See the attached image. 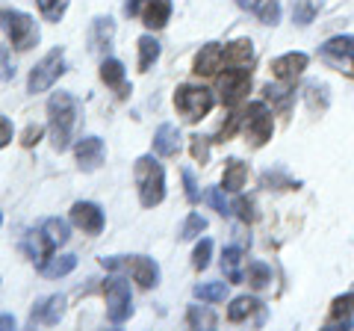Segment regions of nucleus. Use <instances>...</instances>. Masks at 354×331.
I'll use <instances>...</instances> for the list:
<instances>
[{"label": "nucleus", "instance_id": "obj_47", "mask_svg": "<svg viewBox=\"0 0 354 331\" xmlns=\"http://www.w3.org/2000/svg\"><path fill=\"white\" fill-rule=\"evenodd\" d=\"M0 225H3V213H0Z\"/></svg>", "mask_w": 354, "mask_h": 331}, {"label": "nucleus", "instance_id": "obj_35", "mask_svg": "<svg viewBox=\"0 0 354 331\" xmlns=\"http://www.w3.org/2000/svg\"><path fill=\"white\" fill-rule=\"evenodd\" d=\"M204 228H207V219H204L201 213H189V219H186L183 228H180V237H183V240H195Z\"/></svg>", "mask_w": 354, "mask_h": 331}, {"label": "nucleus", "instance_id": "obj_6", "mask_svg": "<svg viewBox=\"0 0 354 331\" xmlns=\"http://www.w3.org/2000/svg\"><path fill=\"white\" fill-rule=\"evenodd\" d=\"M106 290V316L113 325L127 323L130 314H133V293H130V284L124 278H109L104 284Z\"/></svg>", "mask_w": 354, "mask_h": 331}, {"label": "nucleus", "instance_id": "obj_2", "mask_svg": "<svg viewBox=\"0 0 354 331\" xmlns=\"http://www.w3.org/2000/svg\"><path fill=\"white\" fill-rule=\"evenodd\" d=\"M133 178H136L139 198L145 207H157L165 198V172L151 154L136 160V166H133Z\"/></svg>", "mask_w": 354, "mask_h": 331}, {"label": "nucleus", "instance_id": "obj_31", "mask_svg": "<svg viewBox=\"0 0 354 331\" xmlns=\"http://www.w3.org/2000/svg\"><path fill=\"white\" fill-rule=\"evenodd\" d=\"M351 314H354V293H346V296H339V299L334 302V307H330V319L334 323H348L351 325Z\"/></svg>", "mask_w": 354, "mask_h": 331}, {"label": "nucleus", "instance_id": "obj_18", "mask_svg": "<svg viewBox=\"0 0 354 331\" xmlns=\"http://www.w3.org/2000/svg\"><path fill=\"white\" fill-rule=\"evenodd\" d=\"M322 57L334 65H342L346 60L354 62V36H337L322 45Z\"/></svg>", "mask_w": 354, "mask_h": 331}, {"label": "nucleus", "instance_id": "obj_38", "mask_svg": "<svg viewBox=\"0 0 354 331\" xmlns=\"http://www.w3.org/2000/svg\"><path fill=\"white\" fill-rule=\"evenodd\" d=\"M263 184L272 190V184H274V190H292V186H298L295 181H290V178H283V175H278V172H266L263 175Z\"/></svg>", "mask_w": 354, "mask_h": 331}, {"label": "nucleus", "instance_id": "obj_25", "mask_svg": "<svg viewBox=\"0 0 354 331\" xmlns=\"http://www.w3.org/2000/svg\"><path fill=\"white\" fill-rule=\"evenodd\" d=\"M77 267V258L74 255H59V258H48V263H41V275L48 278H62Z\"/></svg>", "mask_w": 354, "mask_h": 331}, {"label": "nucleus", "instance_id": "obj_30", "mask_svg": "<svg viewBox=\"0 0 354 331\" xmlns=\"http://www.w3.org/2000/svg\"><path fill=\"white\" fill-rule=\"evenodd\" d=\"M195 296L201 302H221L227 296V284L225 281H209V284H198Z\"/></svg>", "mask_w": 354, "mask_h": 331}, {"label": "nucleus", "instance_id": "obj_7", "mask_svg": "<svg viewBox=\"0 0 354 331\" xmlns=\"http://www.w3.org/2000/svg\"><path fill=\"white\" fill-rule=\"evenodd\" d=\"M65 71V51L62 48H53L48 57H44L36 69L30 71V80H27V89L36 95V92H44V89H50L53 83L62 77Z\"/></svg>", "mask_w": 354, "mask_h": 331}, {"label": "nucleus", "instance_id": "obj_32", "mask_svg": "<svg viewBox=\"0 0 354 331\" xmlns=\"http://www.w3.org/2000/svg\"><path fill=\"white\" fill-rule=\"evenodd\" d=\"M266 98H269V101L274 104V107H278L281 109V113H290V104H292V92L290 89H283V86H266Z\"/></svg>", "mask_w": 354, "mask_h": 331}, {"label": "nucleus", "instance_id": "obj_8", "mask_svg": "<svg viewBox=\"0 0 354 331\" xmlns=\"http://www.w3.org/2000/svg\"><path fill=\"white\" fill-rule=\"evenodd\" d=\"M218 89H221V101H225V107H236L239 101H245V95L251 89L248 69H239V65L227 69L218 77Z\"/></svg>", "mask_w": 354, "mask_h": 331}, {"label": "nucleus", "instance_id": "obj_15", "mask_svg": "<svg viewBox=\"0 0 354 331\" xmlns=\"http://www.w3.org/2000/svg\"><path fill=\"white\" fill-rule=\"evenodd\" d=\"M236 6H242L251 15H257L263 24L274 27L281 21V3H278V0H236Z\"/></svg>", "mask_w": 354, "mask_h": 331}, {"label": "nucleus", "instance_id": "obj_4", "mask_svg": "<svg viewBox=\"0 0 354 331\" xmlns=\"http://www.w3.org/2000/svg\"><path fill=\"white\" fill-rule=\"evenodd\" d=\"M213 104H216V98L204 86H180L174 92V107L180 109V116L186 121H201L213 109Z\"/></svg>", "mask_w": 354, "mask_h": 331}, {"label": "nucleus", "instance_id": "obj_14", "mask_svg": "<svg viewBox=\"0 0 354 331\" xmlns=\"http://www.w3.org/2000/svg\"><path fill=\"white\" fill-rule=\"evenodd\" d=\"M221 60H225V48L218 45V42H207V45L198 51V57H195V74H216L221 69Z\"/></svg>", "mask_w": 354, "mask_h": 331}, {"label": "nucleus", "instance_id": "obj_20", "mask_svg": "<svg viewBox=\"0 0 354 331\" xmlns=\"http://www.w3.org/2000/svg\"><path fill=\"white\" fill-rule=\"evenodd\" d=\"M148 30H162L171 18V0H148V9L142 12Z\"/></svg>", "mask_w": 354, "mask_h": 331}, {"label": "nucleus", "instance_id": "obj_10", "mask_svg": "<svg viewBox=\"0 0 354 331\" xmlns=\"http://www.w3.org/2000/svg\"><path fill=\"white\" fill-rule=\"evenodd\" d=\"M36 240H39V255L36 258L48 260L62 242H68V222H65V219H48V222L39 228Z\"/></svg>", "mask_w": 354, "mask_h": 331}, {"label": "nucleus", "instance_id": "obj_23", "mask_svg": "<svg viewBox=\"0 0 354 331\" xmlns=\"http://www.w3.org/2000/svg\"><path fill=\"white\" fill-rule=\"evenodd\" d=\"M254 60V45L248 39H239V42H230L225 48V62L230 65H239V69H245V65Z\"/></svg>", "mask_w": 354, "mask_h": 331}, {"label": "nucleus", "instance_id": "obj_12", "mask_svg": "<svg viewBox=\"0 0 354 331\" xmlns=\"http://www.w3.org/2000/svg\"><path fill=\"white\" fill-rule=\"evenodd\" d=\"M74 157L83 172H95L104 163V139L101 136H86L74 145Z\"/></svg>", "mask_w": 354, "mask_h": 331}, {"label": "nucleus", "instance_id": "obj_42", "mask_svg": "<svg viewBox=\"0 0 354 331\" xmlns=\"http://www.w3.org/2000/svg\"><path fill=\"white\" fill-rule=\"evenodd\" d=\"M9 142H12V121L0 116V148L9 145Z\"/></svg>", "mask_w": 354, "mask_h": 331}, {"label": "nucleus", "instance_id": "obj_43", "mask_svg": "<svg viewBox=\"0 0 354 331\" xmlns=\"http://www.w3.org/2000/svg\"><path fill=\"white\" fill-rule=\"evenodd\" d=\"M183 184H186V195H189V202L195 204V202H198V186H195L192 172H183Z\"/></svg>", "mask_w": 354, "mask_h": 331}, {"label": "nucleus", "instance_id": "obj_9", "mask_svg": "<svg viewBox=\"0 0 354 331\" xmlns=\"http://www.w3.org/2000/svg\"><path fill=\"white\" fill-rule=\"evenodd\" d=\"M245 134L251 139V145L254 148H260L266 145V142L272 139V113H269V107L266 104H248L245 109Z\"/></svg>", "mask_w": 354, "mask_h": 331}, {"label": "nucleus", "instance_id": "obj_21", "mask_svg": "<svg viewBox=\"0 0 354 331\" xmlns=\"http://www.w3.org/2000/svg\"><path fill=\"white\" fill-rule=\"evenodd\" d=\"M115 36V21L113 18H95L92 33H88V42H92V51H106L113 45Z\"/></svg>", "mask_w": 354, "mask_h": 331}, {"label": "nucleus", "instance_id": "obj_41", "mask_svg": "<svg viewBox=\"0 0 354 331\" xmlns=\"http://www.w3.org/2000/svg\"><path fill=\"white\" fill-rule=\"evenodd\" d=\"M41 134H44V130H41L39 125H30V127L24 130V139H21V145H24V148H32V145H36V142L41 139Z\"/></svg>", "mask_w": 354, "mask_h": 331}, {"label": "nucleus", "instance_id": "obj_39", "mask_svg": "<svg viewBox=\"0 0 354 331\" xmlns=\"http://www.w3.org/2000/svg\"><path fill=\"white\" fill-rule=\"evenodd\" d=\"M236 216L242 219V222H254V219H257V213H254V202L251 198H236Z\"/></svg>", "mask_w": 354, "mask_h": 331}, {"label": "nucleus", "instance_id": "obj_19", "mask_svg": "<svg viewBox=\"0 0 354 331\" xmlns=\"http://www.w3.org/2000/svg\"><path fill=\"white\" fill-rule=\"evenodd\" d=\"M101 80H104L106 86H113V89L118 92V98H127L130 86H127V80H124V65H121L118 60L106 57V60L101 62Z\"/></svg>", "mask_w": 354, "mask_h": 331}, {"label": "nucleus", "instance_id": "obj_11", "mask_svg": "<svg viewBox=\"0 0 354 331\" xmlns=\"http://www.w3.org/2000/svg\"><path fill=\"white\" fill-rule=\"evenodd\" d=\"M71 222L83 231V234H101L104 231V211L92 202H77L71 207Z\"/></svg>", "mask_w": 354, "mask_h": 331}, {"label": "nucleus", "instance_id": "obj_44", "mask_svg": "<svg viewBox=\"0 0 354 331\" xmlns=\"http://www.w3.org/2000/svg\"><path fill=\"white\" fill-rule=\"evenodd\" d=\"M236 125H239V116H230L227 127H221V130H218V142H225L230 134H234V130H236Z\"/></svg>", "mask_w": 354, "mask_h": 331}, {"label": "nucleus", "instance_id": "obj_36", "mask_svg": "<svg viewBox=\"0 0 354 331\" xmlns=\"http://www.w3.org/2000/svg\"><path fill=\"white\" fill-rule=\"evenodd\" d=\"M209 255H213V242L209 240H201L192 251V267L195 269H207L209 267Z\"/></svg>", "mask_w": 354, "mask_h": 331}, {"label": "nucleus", "instance_id": "obj_26", "mask_svg": "<svg viewBox=\"0 0 354 331\" xmlns=\"http://www.w3.org/2000/svg\"><path fill=\"white\" fill-rule=\"evenodd\" d=\"M160 60V42L153 36H142L139 39V69L151 71V65Z\"/></svg>", "mask_w": 354, "mask_h": 331}, {"label": "nucleus", "instance_id": "obj_27", "mask_svg": "<svg viewBox=\"0 0 354 331\" xmlns=\"http://www.w3.org/2000/svg\"><path fill=\"white\" fill-rule=\"evenodd\" d=\"M319 6H322V0H292V21L295 24H310V21L316 18Z\"/></svg>", "mask_w": 354, "mask_h": 331}, {"label": "nucleus", "instance_id": "obj_28", "mask_svg": "<svg viewBox=\"0 0 354 331\" xmlns=\"http://www.w3.org/2000/svg\"><path fill=\"white\" fill-rule=\"evenodd\" d=\"M257 299H251V296H239V299H234V305L227 307V319L230 323H242L245 316H251L254 311H257Z\"/></svg>", "mask_w": 354, "mask_h": 331}, {"label": "nucleus", "instance_id": "obj_46", "mask_svg": "<svg viewBox=\"0 0 354 331\" xmlns=\"http://www.w3.org/2000/svg\"><path fill=\"white\" fill-rule=\"evenodd\" d=\"M6 328H15V319L3 314V316H0V331H6Z\"/></svg>", "mask_w": 354, "mask_h": 331}, {"label": "nucleus", "instance_id": "obj_22", "mask_svg": "<svg viewBox=\"0 0 354 331\" xmlns=\"http://www.w3.org/2000/svg\"><path fill=\"white\" fill-rule=\"evenodd\" d=\"M245 178H248V166L242 160H227L225 166V178H221V190L227 193H239L245 186Z\"/></svg>", "mask_w": 354, "mask_h": 331}, {"label": "nucleus", "instance_id": "obj_17", "mask_svg": "<svg viewBox=\"0 0 354 331\" xmlns=\"http://www.w3.org/2000/svg\"><path fill=\"white\" fill-rule=\"evenodd\" d=\"M153 151H157L160 157H174V154L180 151V130L174 125H160L157 134H153Z\"/></svg>", "mask_w": 354, "mask_h": 331}, {"label": "nucleus", "instance_id": "obj_13", "mask_svg": "<svg viewBox=\"0 0 354 331\" xmlns=\"http://www.w3.org/2000/svg\"><path fill=\"white\" fill-rule=\"evenodd\" d=\"M65 314V296H48L30 311V325H57Z\"/></svg>", "mask_w": 354, "mask_h": 331}, {"label": "nucleus", "instance_id": "obj_29", "mask_svg": "<svg viewBox=\"0 0 354 331\" xmlns=\"http://www.w3.org/2000/svg\"><path fill=\"white\" fill-rule=\"evenodd\" d=\"M245 278H248V284L254 287V290H263V287H269V281H272V269L266 267V263H260V260H251Z\"/></svg>", "mask_w": 354, "mask_h": 331}, {"label": "nucleus", "instance_id": "obj_33", "mask_svg": "<svg viewBox=\"0 0 354 331\" xmlns=\"http://www.w3.org/2000/svg\"><path fill=\"white\" fill-rule=\"evenodd\" d=\"M186 319H189L192 328H216V316H213V311H209V307L192 305L189 314H186Z\"/></svg>", "mask_w": 354, "mask_h": 331}, {"label": "nucleus", "instance_id": "obj_34", "mask_svg": "<svg viewBox=\"0 0 354 331\" xmlns=\"http://www.w3.org/2000/svg\"><path fill=\"white\" fill-rule=\"evenodd\" d=\"M36 3L48 21H59L65 15V9H68V0H36Z\"/></svg>", "mask_w": 354, "mask_h": 331}, {"label": "nucleus", "instance_id": "obj_3", "mask_svg": "<svg viewBox=\"0 0 354 331\" xmlns=\"http://www.w3.org/2000/svg\"><path fill=\"white\" fill-rule=\"evenodd\" d=\"M0 27L9 36V42L18 51H30L32 45H39V24L36 18L18 9H0Z\"/></svg>", "mask_w": 354, "mask_h": 331}, {"label": "nucleus", "instance_id": "obj_40", "mask_svg": "<svg viewBox=\"0 0 354 331\" xmlns=\"http://www.w3.org/2000/svg\"><path fill=\"white\" fill-rule=\"evenodd\" d=\"M192 157H195V160H201V163H207V157H209V145H207V139H204V136H192Z\"/></svg>", "mask_w": 354, "mask_h": 331}, {"label": "nucleus", "instance_id": "obj_37", "mask_svg": "<svg viewBox=\"0 0 354 331\" xmlns=\"http://www.w3.org/2000/svg\"><path fill=\"white\" fill-rule=\"evenodd\" d=\"M204 198H207V204H213V211H218L221 216H227V213H230V204L225 202V195H221L218 186H209V190L204 193Z\"/></svg>", "mask_w": 354, "mask_h": 331}, {"label": "nucleus", "instance_id": "obj_1", "mask_svg": "<svg viewBox=\"0 0 354 331\" xmlns=\"http://www.w3.org/2000/svg\"><path fill=\"white\" fill-rule=\"evenodd\" d=\"M80 118H83V107L71 92H53L50 95V101H48V125H50L53 148L65 151L71 145Z\"/></svg>", "mask_w": 354, "mask_h": 331}, {"label": "nucleus", "instance_id": "obj_5", "mask_svg": "<svg viewBox=\"0 0 354 331\" xmlns=\"http://www.w3.org/2000/svg\"><path fill=\"white\" fill-rule=\"evenodd\" d=\"M101 263L106 269H127L133 272V278L139 281V287H145V290H151V287H157L160 281V267L153 263L151 258L145 255H133V258H101Z\"/></svg>", "mask_w": 354, "mask_h": 331}, {"label": "nucleus", "instance_id": "obj_24", "mask_svg": "<svg viewBox=\"0 0 354 331\" xmlns=\"http://www.w3.org/2000/svg\"><path fill=\"white\" fill-rule=\"evenodd\" d=\"M239 263H242V251H239L236 246H227V249H225V255H221V272H225V278H227V281H234V284L242 281Z\"/></svg>", "mask_w": 354, "mask_h": 331}, {"label": "nucleus", "instance_id": "obj_45", "mask_svg": "<svg viewBox=\"0 0 354 331\" xmlns=\"http://www.w3.org/2000/svg\"><path fill=\"white\" fill-rule=\"evenodd\" d=\"M142 3H145V0H127V3H124V12H127L130 18H133V15H139Z\"/></svg>", "mask_w": 354, "mask_h": 331}, {"label": "nucleus", "instance_id": "obj_16", "mask_svg": "<svg viewBox=\"0 0 354 331\" xmlns=\"http://www.w3.org/2000/svg\"><path fill=\"white\" fill-rule=\"evenodd\" d=\"M307 69V53H286L272 62V71L278 80H295L298 74Z\"/></svg>", "mask_w": 354, "mask_h": 331}]
</instances>
